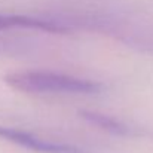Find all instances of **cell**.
I'll list each match as a JSON object with an SVG mask.
<instances>
[{
  "instance_id": "obj_4",
  "label": "cell",
  "mask_w": 153,
  "mask_h": 153,
  "mask_svg": "<svg viewBox=\"0 0 153 153\" xmlns=\"http://www.w3.org/2000/svg\"><path fill=\"white\" fill-rule=\"evenodd\" d=\"M77 114L86 120L88 123L101 128L102 131L117 135V137H131V138H152L153 140V131L140 128V126H132L126 122H122L113 116L104 114L100 111L94 110H79Z\"/></svg>"
},
{
  "instance_id": "obj_3",
  "label": "cell",
  "mask_w": 153,
  "mask_h": 153,
  "mask_svg": "<svg viewBox=\"0 0 153 153\" xmlns=\"http://www.w3.org/2000/svg\"><path fill=\"white\" fill-rule=\"evenodd\" d=\"M0 138L37 153H89L88 150L74 144L48 141L31 132L18 128H10V126H1V125H0Z\"/></svg>"
},
{
  "instance_id": "obj_1",
  "label": "cell",
  "mask_w": 153,
  "mask_h": 153,
  "mask_svg": "<svg viewBox=\"0 0 153 153\" xmlns=\"http://www.w3.org/2000/svg\"><path fill=\"white\" fill-rule=\"evenodd\" d=\"M73 24L88 30L104 31L132 49L153 55V16L120 19L107 15H82L68 22L71 30Z\"/></svg>"
},
{
  "instance_id": "obj_5",
  "label": "cell",
  "mask_w": 153,
  "mask_h": 153,
  "mask_svg": "<svg viewBox=\"0 0 153 153\" xmlns=\"http://www.w3.org/2000/svg\"><path fill=\"white\" fill-rule=\"evenodd\" d=\"M21 27V28H33L53 34H65L70 33L71 28L62 24L56 18H39V16H28V15H10V13H0V31Z\"/></svg>"
},
{
  "instance_id": "obj_2",
  "label": "cell",
  "mask_w": 153,
  "mask_h": 153,
  "mask_svg": "<svg viewBox=\"0 0 153 153\" xmlns=\"http://www.w3.org/2000/svg\"><path fill=\"white\" fill-rule=\"evenodd\" d=\"M4 82L28 94H97L104 89L101 82L59 74L52 71H19L4 76Z\"/></svg>"
}]
</instances>
